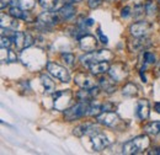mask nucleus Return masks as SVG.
Instances as JSON below:
<instances>
[{
	"label": "nucleus",
	"instance_id": "c756f323",
	"mask_svg": "<svg viewBox=\"0 0 160 155\" xmlns=\"http://www.w3.org/2000/svg\"><path fill=\"white\" fill-rule=\"evenodd\" d=\"M154 63H155V56L150 52H144V54H143V68L142 69L144 70L148 64H154Z\"/></svg>",
	"mask_w": 160,
	"mask_h": 155
},
{
	"label": "nucleus",
	"instance_id": "7c9ffc66",
	"mask_svg": "<svg viewBox=\"0 0 160 155\" xmlns=\"http://www.w3.org/2000/svg\"><path fill=\"white\" fill-rule=\"evenodd\" d=\"M35 2H36V0H18L19 6H20L21 9L26 10V11H28V10L33 9Z\"/></svg>",
	"mask_w": 160,
	"mask_h": 155
},
{
	"label": "nucleus",
	"instance_id": "79ce46f5",
	"mask_svg": "<svg viewBox=\"0 0 160 155\" xmlns=\"http://www.w3.org/2000/svg\"><path fill=\"white\" fill-rule=\"evenodd\" d=\"M118 1H123V0H118Z\"/></svg>",
	"mask_w": 160,
	"mask_h": 155
},
{
	"label": "nucleus",
	"instance_id": "9b49d317",
	"mask_svg": "<svg viewBox=\"0 0 160 155\" xmlns=\"http://www.w3.org/2000/svg\"><path fill=\"white\" fill-rule=\"evenodd\" d=\"M90 143H91V148H92V150H95V152H101V150H103L105 148L108 147L110 140H108L107 136H105L103 133L96 132V133L91 134Z\"/></svg>",
	"mask_w": 160,
	"mask_h": 155
},
{
	"label": "nucleus",
	"instance_id": "4c0bfd02",
	"mask_svg": "<svg viewBox=\"0 0 160 155\" xmlns=\"http://www.w3.org/2000/svg\"><path fill=\"white\" fill-rule=\"evenodd\" d=\"M155 77H160V62L157 63V68H155Z\"/></svg>",
	"mask_w": 160,
	"mask_h": 155
},
{
	"label": "nucleus",
	"instance_id": "0eeeda50",
	"mask_svg": "<svg viewBox=\"0 0 160 155\" xmlns=\"http://www.w3.org/2000/svg\"><path fill=\"white\" fill-rule=\"evenodd\" d=\"M96 119L100 124H103L106 127H111V128L118 127V124L121 123L120 116L112 111H102L100 115L96 117Z\"/></svg>",
	"mask_w": 160,
	"mask_h": 155
},
{
	"label": "nucleus",
	"instance_id": "9d476101",
	"mask_svg": "<svg viewBox=\"0 0 160 155\" xmlns=\"http://www.w3.org/2000/svg\"><path fill=\"white\" fill-rule=\"evenodd\" d=\"M150 46H152V42H150L149 38H147V36H144V37H134V38L131 39L128 42V49L132 53L143 52L144 49L149 48Z\"/></svg>",
	"mask_w": 160,
	"mask_h": 155
},
{
	"label": "nucleus",
	"instance_id": "cd10ccee",
	"mask_svg": "<svg viewBox=\"0 0 160 155\" xmlns=\"http://www.w3.org/2000/svg\"><path fill=\"white\" fill-rule=\"evenodd\" d=\"M102 111V105L96 102V101H90V106H89V116L98 117Z\"/></svg>",
	"mask_w": 160,
	"mask_h": 155
},
{
	"label": "nucleus",
	"instance_id": "dca6fc26",
	"mask_svg": "<svg viewBox=\"0 0 160 155\" xmlns=\"http://www.w3.org/2000/svg\"><path fill=\"white\" fill-rule=\"evenodd\" d=\"M136 113L139 117V119L145 121L148 119L149 113H150V105L148 100H139L137 103V108H136Z\"/></svg>",
	"mask_w": 160,
	"mask_h": 155
},
{
	"label": "nucleus",
	"instance_id": "72a5a7b5",
	"mask_svg": "<svg viewBox=\"0 0 160 155\" xmlns=\"http://www.w3.org/2000/svg\"><path fill=\"white\" fill-rule=\"evenodd\" d=\"M132 10H131V8L129 6H124L122 10H121V16L123 18V19H127V18H129L131 15H132Z\"/></svg>",
	"mask_w": 160,
	"mask_h": 155
},
{
	"label": "nucleus",
	"instance_id": "2f4dec72",
	"mask_svg": "<svg viewBox=\"0 0 160 155\" xmlns=\"http://www.w3.org/2000/svg\"><path fill=\"white\" fill-rule=\"evenodd\" d=\"M60 58L65 63V65H68V67H73L74 63H75V57H74V54H72V53H63V54L60 56Z\"/></svg>",
	"mask_w": 160,
	"mask_h": 155
},
{
	"label": "nucleus",
	"instance_id": "20e7f679",
	"mask_svg": "<svg viewBox=\"0 0 160 155\" xmlns=\"http://www.w3.org/2000/svg\"><path fill=\"white\" fill-rule=\"evenodd\" d=\"M112 53L107 49H101V51H94V52H89L88 54L82 56L80 58V62L82 65L88 67L92 63H98V62H102V60H111L112 59Z\"/></svg>",
	"mask_w": 160,
	"mask_h": 155
},
{
	"label": "nucleus",
	"instance_id": "37998d69",
	"mask_svg": "<svg viewBox=\"0 0 160 155\" xmlns=\"http://www.w3.org/2000/svg\"><path fill=\"white\" fill-rule=\"evenodd\" d=\"M159 2H160V0H159Z\"/></svg>",
	"mask_w": 160,
	"mask_h": 155
},
{
	"label": "nucleus",
	"instance_id": "39448f33",
	"mask_svg": "<svg viewBox=\"0 0 160 155\" xmlns=\"http://www.w3.org/2000/svg\"><path fill=\"white\" fill-rule=\"evenodd\" d=\"M73 98V94L70 90H62L53 92V107L57 111H65Z\"/></svg>",
	"mask_w": 160,
	"mask_h": 155
},
{
	"label": "nucleus",
	"instance_id": "a878e982",
	"mask_svg": "<svg viewBox=\"0 0 160 155\" xmlns=\"http://www.w3.org/2000/svg\"><path fill=\"white\" fill-rule=\"evenodd\" d=\"M122 94L124 96H136L138 94V88L133 82H127L122 89Z\"/></svg>",
	"mask_w": 160,
	"mask_h": 155
},
{
	"label": "nucleus",
	"instance_id": "c9c22d12",
	"mask_svg": "<svg viewBox=\"0 0 160 155\" xmlns=\"http://www.w3.org/2000/svg\"><path fill=\"white\" fill-rule=\"evenodd\" d=\"M14 2H18V0H1V9H5V8L12 5Z\"/></svg>",
	"mask_w": 160,
	"mask_h": 155
},
{
	"label": "nucleus",
	"instance_id": "2eb2a0df",
	"mask_svg": "<svg viewBox=\"0 0 160 155\" xmlns=\"http://www.w3.org/2000/svg\"><path fill=\"white\" fill-rule=\"evenodd\" d=\"M99 132L98 127L92 123H84V124H80L77 128H74V134L77 137H82V136H88V134H94Z\"/></svg>",
	"mask_w": 160,
	"mask_h": 155
},
{
	"label": "nucleus",
	"instance_id": "7ed1b4c3",
	"mask_svg": "<svg viewBox=\"0 0 160 155\" xmlns=\"http://www.w3.org/2000/svg\"><path fill=\"white\" fill-rule=\"evenodd\" d=\"M89 106L90 102H81L79 101L77 105L67 108L64 111V118L65 121H75L79 119L85 115H89Z\"/></svg>",
	"mask_w": 160,
	"mask_h": 155
},
{
	"label": "nucleus",
	"instance_id": "f257e3e1",
	"mask_svg": "<svg viewBox=\"0 0 160 155\" xmlns=\"http://www.w3.org/2000/svg\"><path fill=\"white\" fill-rule=\"evenodd\" d=\"M149 144H150V140L145 133L143 136H138L127 142L122 148V153L127 155L140 154L149 148Z\"/></svg>",
	"mask_w": 160,
	"mask_h": 155
},
{
	"label": "nucleus",
	"instance_id": "423d86ee",
	"mask_svg": "<svg viewBox=\"0 0 160 155\" xmlns=\"http://www.w3.org/2000/svg\"><path fill=\"white\" fill-rule=\"evenodd\" d=\"M46 68H47V72L52 77L60 80L62 82H69L70 81V74L64 67H62L57 63H53V62H48Z\"/></svg>",
	"mask_w": 160,
	"mask_h": 155
},
{
	"label": "nucleus",
	"instance_id": "f03ea898",
	"mask_svg": "<svg viewBox=\"0 0 160 155\" xmlns=\"http://www.w3.org/2000/svg\"><path fill=\"white\" fill-rule=\"evenodd\" d=\"M22 60L26 65H28L31 63V60H33L32 64L30 65V68L31 69H40L43 64H46V54L43 53V51H41L38 48L27 49L22 54Z\"/></svg>",
	"mask_w": 160,
	"mask_h": 155
},
{
	"label": "nucleus",
	"instance_id": "5701e85b",
	"mask_svg": "<svg viewBox=\"0 0 160 155\" xmlns=\"http://www.w3.org/2000/svg\"><path fill=\"white\" fill-rule=\"evenodd\" d=\"M143 131L148 136H158L160 133V121H155V122L148 123L147 126H144Z\"/></svg>",
	"mask_w": 160,
	"mask_h": 155
},
{
	"label": "nucleus",
	"instance_id": "f3484780",
	"mask_svg": "<svg viewBox=\"0 0 160 155\" xmlns=\"http://www.w3.org/2000/svg\"><path fill=\"white\" fill-rule=\"evenodd\" d=\"M99 94V88H92V89H81L77 94V98L81 102H90L92 98Z\"/></svg>",
	"mask_w": 160,
	"mask_h": 155
},
{
	"label": "nucleus",
	"instance_id": "1a4fd4ad",
	"mask_svg": "<svg viewBox=\"0 0 160 155\" xmlns=\"http://www.w3.org/2000/svg\"><path fill=\"white\" fill-rule=\"evenodd\" d=\"M153 28V25L148 21H138L129 27V32L133 37H144L147 36Z\"/></svg>",
	"mask_w": 160,
	"mask_h": 155
},
{
	"label": "nucleus",
	"instance_id": "c85d7f7f",
	"mask_svg": "<svg viewBox=\"0 0 160 155\" xmlns=\"http://www.w3.org/2000/svg\"><path fill=\"white\" fill-rule=\"evenodd\" d=\"M144 6H145V15H148V16H154L155 14H157V5H155V2H153L152 0H148L145 4H144Z\"/></svg>",
	"mask_w": 160,
	"mask_h": 155
},
{
	"label": "nucleus",
	"instance_id": "393cba45",
	"mask_svg": "<svg viewBox=\"0 0 160 155\" xmlns=\"http://www.w3.org/2000/svg\"><path fill=\"white\" fill-rule=\"evenodd\" d=\"M10 15L14 16L15 19L21 20H28V12H26V10L21 9L20 6H11L10 8Z\"/></svg>",
	"mask_w": 160,
	"mask_h": 155
},
{
	"label": "nucleus",
	"instance_id": "a19ab883",
	"mask_svg": "<svg viewBox=\"0 0 160 155\" xmlns=\"http://www.w3.org/2000/svg\"><path fill=\"white\" fill-rule=\"evenodd\" d=\"M68 1H70V2H77V1H79V0H68Z\"/></svg>",
	"mask_w": 160,
	"mask_h": 155
},
{
	"label": "nucleus",
	"instance_id": "ddd939ff",
	"mask_svg": "<svg viewBox=\"0 0 160 155\" xmlns=\"http://www.w3.org/2000/svg\"><path fill=\"white\" fill-rule=\"evenodd\" d=\"M108 73H110V77L112 78L116 82H117V81H121V80H123L124 78L127 77V74H128L126 67H124L122 63H116L115 65L110 67Z\"/></svg>",
	"mask_w": 160,
	"mask_h": 155
},
{
	"label": "nucleus",
	"instance_id": "473e14b6",
	"mask_svg": "<svg viewBox=\"0 0 160 155\" xmlns=\"http://www.w3.org/2000/svg\"><path fill=\"white\" fill-rule=\"evenodd\" d=\"M11 43H12V39L10 38V37H8V36H1V42H0L1 48H10Z\"/></svg>",
	"mask_w": 160,
	"mask_h": 155
},
{
	"label": "nucleus",
	"instance_id": "58836bf2",
	"mask_svg": "<svg viewBox=\"0 0 160 155\" xmlns=\"http://www.w3.org/2000/svg\"><path fill=\"white\" fill-rule=\"evenodd\" d=\"M154 110H155L158 113H160V102H155V103H154Z\"/></svg>",
	"mask_w": 160,
	"mask_h": 155
},
{
	"label": "nucleus",
	"instance_id": "aec40b11",
	"mask_svg": "<svg viewBox=\"0 0 160 155\" xmlns=\"http://www.w3.org/2000/svg\"><path fill=\"white\" fill-rule=\"evenodd\" d=\"M1 27L2 28H9V30H16L19 27L18 19H15L11 15L1 14Z\"/></svg>",
	"mask_w": 160,
	"mask_h": 155
},
{
	"label": "nucleus",
	"instance_id": "f704fd0d",
	"mask_svg": "<svg viewBox=\"0 0 160 155\" xmlns=\"http://www.w3.org/2000/svg\"><path fill=\"white\" fill-rule=\"evenodd\" d=\"M102 2V0H88V5L90 9H96L99 8Z\"/></svg>",
	"mask_w": 160,
	"mask_h": 155
},
{
	"label": "nucleus",
	"instance_id": "6ab92c4d",
	"mask_svg": "<svg viewBox=\"0 0 160 155\" xmlns=\"http://www.w3.org/2000/svg\"><path fill=\"white\" fill-rule=\"evenodd\" d=\"M99 82H100V86L101 89L103 90V91H106L107 94H112L115 90H116V81L112 79V78H107V77H102L100 78V80H99Z\"/></svg>",
	"mask_w": 160,
	"mask_h": 155
},
{
	"label": "nucleus",
	"instance_id": "412c9836",
	"mask_svg": "<svg viewBox=\"0 0 160 155\" xmlns=\"http://www.w3.org/2000/svg\"><path fill=\"white\" fill-rule=\"evenodd\" d=\"M75 12H77L75 8H74L72 4H67V5H64V6H62V8H60L57 14L59 15L60 19L69 20V19H72V18L75 15Z\"/></svg>",
	"mask_w": 160,
	"mask_h": 155
},
{
	"label": "nucleus",
	"instance_id": "bb28decb",
	"mask_svg": "<svg viewBox=\"0 0 160 155\" xmlns=\"http://www.w3.org/2000/svg\"><path fill=\"white\" fill-rule=\"evenodd\" d=\"M38 2L41 8L46 11H53L58 5V0H38Z\"/></svg>",
	"mask_w": 160,
	"mask_h": 155
},
{
	"label": "nucleus",
	"instance_id": "4be33fe9",
	"mask_svg": "<svg viewBox=\"0 0 160 155\" xmlns=\"http://www.w3.org/2000/svg\"><path fill=\"white\" fill-rule=\"evenodd\" d=\"M41 82H42V86H43L46 92H48V94L56 92V84L53 82V80L47 74H42L41 75Z\"/></svg>",
	"mask_w": 160,
	"mask_h": 155
},
{
	"label": "nucleus",
	"instance_id": "ea45409f",
	"mask_svg": "<svg viewBox=\"0 0 160 155\" xmlns=\"http://www.w3.org/2000/svg\"><path fill=\"white\" fill-rule=\"evenodd\" d=\"M154 152H149L148 154H160V149H153Z\"/></svg>",
	"mask_w": 160,
	"mask_h": 155
},
{
	"label": "nucleus",
	"instance_id": "f8f14e48",
	"mask_svg": "<svg viewBox=\"0 0 160 155\" xmlns=\"http://www.w3.org/2000/svg\"><path fill=\"white\" fill-rule=\"evenodd\" d=\"M79 46L84 52H88V53L94 52L98 47V41L94 36H91L89 33H85L79 38Z\"/></svg>",
	"mask_w": 160,
	"mask_h": 155
},
{
	"label": "nucleus",
	"instance_id": "b1692460",
	"mask_svg": "<svg viewBox=\"0 0 160 155\" xmlns=\"http://www.w3.org/2000/svg\"><path fill=\"white\" fill-rule=\"evenodd\" d=\"M16 54L10 48H1V62L2 63H14L16 62Z\"/></svg>",
	"mask_w": 160,
	"mask_h": 155
},
{
	"label": "nucleus",
	"instance_id": "e433bc0d",
	"mask_svg": "<svg viewBox=\"0 0 160 155\" xmlns=\"http://www.w3.org/2000/svg\"><path fill=\"white\" fill-rule=\"evenodd\" d=\"M98 36L100 37V41L103 43V44H106L107 42H108V38L102 33V31H101V28H98Z\"/></svg>",
	"mask_w": 160,
	"mask_h": 155
},
{
	"label": "nucleus",
	"instance_id": "4468645a",
	"mask_svg": "<svg viewBox=\"0 0 160 155\" xmlns=\"http://www.w3.org/2000/svg\"><path fill=\"white\" fill-rule=\"evenodd\" d=\"M75 84L81 89H92L95 88V80L85 73H78L75 75Z\"/></svg>",
	"mask_w": 160,
	"mask_h": 155
},
{
	"label": "nucleus",
	"instance_id": "a211bd4d",
	"mask_svg": "<svg viewBox=\"0 0 160 155\" xmlns=\"http://www.w3.org/2000/svg\"><path fill=\"white\" fill-rule=\"evenodd\" d=\"M108 69H110L108 60H102V62L92 63V64L89 65V70L91 72V74H95V75L105 74L106 72H108Z\"/></svg>",
	"mask_w": 160,
	"mask_h": 155
},
{
	"label": "nucleus",
	"instance_id": "6e6552de",
	"mask_svg": "<svg viewBox=\"0 0 160 155\" xmlns=\"http://www.w3.org/2000/svg\"><path fill=\"white\" fill-rule=\"evenodd\" d=\"M59 15L57 14H52V12H43L42 15H40L37 18V26L41 30H49L52 26L57 25L59 22Z\"/></svg>",
	"mask_w": 160,
	"mask_h": 155
}]
</instances>
